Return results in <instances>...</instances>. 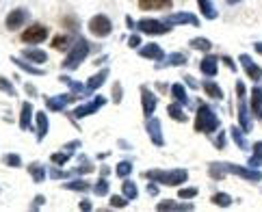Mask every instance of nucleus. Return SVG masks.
I'll return each mask as SVG.
<instances>
[{"mask_svg": "<svg viewBox=\"0 0 262 212\" xmlns=\"http://www.w3.org/2000/svg\"><path fill=\"white\" fill-rule=\"evenodd\" d=\"M89 50H91V45H89L87 39H78L74 45H69V50H67V57H65L63 61V69H76L80 63H83L85 59H87V54H89Z\"/></svg>", "mask_w": 262, "mask_h": 212, "instance_id": "1", "label": "nucleus"}, {"mask_svg": "<svg viewBox=\"0 0 262 212\" xmlns=\"http://www.w3.org/2000/svg\"><path fill=\"white\" fill-rule=\"evenodd\" d=\"M145 178L158 182V184L178 186V184H182V182L186 180V171L184 169H175V171H158V169H154V171H148Z\"/></svg>", "mask_w": 262, "mask_h": 212, "instance_id": "2", "label": "nucleus"}, {"mask_svg": "<svg viewBox=\"0 0 262 212\" xmlns=\"http://www.w3.org/2000/svg\"><path fill=\"white\" fill-rule=\"evenodd\" d=\"M219 126V121H217L215 113L208 108V106H201V108L197 110V119H195V130L197 132H213V130Z\"/></svg>", "mask_w": 262, "mask_h": 212, "instance_id": "3", "label": "nucleus"}, {"mask_svg": "<svg viewBox=\"0 0 262 212\" xmlns=\"http://www.w3.org/2000/svg\"><path fill=\"white\" fill-rule=\"evenodd\" d=\"M89 33L93 35V37H100V39H104V37H109L110 33H113V22L107 18V15H93L91 20H89Z\"/></svg>", "mask_w": 262, "mask_h": 212, "instance_id": "4", "label": "nucleus"}, {"mask_svg": "<svg viewBox=\"0 0 262 212\" xmlns=\"http://www.w3.org/2000/svg\"><path fill=\"white\" fill-rule=\"evenodd\" d=\"M48 39V28L44 26V24H33L31 28H26L22 33V42L24 43H42Z\"/></svg>", "mask_w": 262, "mask_h": 212, "instance_id": "5", "label": "nucleus"}, {"mask_svg": "<svg viewBox=\"0 0 262 212\" xmlns=\"http://www.w3.org/2000/svg\"><path fill=\"white\" fill-rule=\"evenodd\" d=\"M137 28L141 30V33H145V35H163V33H167L169 30V26L165 22H160V20H150V18L139 20Z\"/></svg>", "mask_w": 262, "mask_h": 212, "instance_id": "6", "label": "nucleus"}, {"mask_svg": "<svg viewBox=\"0 0 262 212\" xmlns=\"http://www.w3.org/2000/svg\"><path fill=\"white\" fill-rule=\"evenodd\" d=\"M104 104H107V98H102V95H95V98L91 100V102H87V104H80L78 108L72 113V117L83 119V117H87V115H93L95 110H100Z\"/></svg>", "mask_w": 262, "mask_h": 212, "instance_id": "7", "label": "nucleus"}, {"mask_svg": "<svg viewBox=\"0 0 262 212\" xmlns=\"http://www.w3.org/2000/svg\"><path fill=\"white\" fill-rule=\"evenodd\" d=\"M26 22H28L26 9H13V11H9L7 20H4V26H7L9 30H18V28H22Z\"/></svg>", "mask_w": 262, "mask_h": 212, "instance_id": "8", "label": "nucleus"}, {"mask_svg": "<svg viewBox=\"0 0 262 212\" xmlns=\"http://www.w3.org/2000/svg\"><path fill=\"white\" fill-rule=\"evenodd\" d=\"M76 100H80L78 95L74 93H65V95H54V98H46V106L48 110H54V113H59V110H63L67 104L76 102Z\"/></svg>", "mask_w": 262, "mask_h": 212, "instance_id": "9", "label": "nucleus"}, {"mask_svg": "<svg viewBox=\"0 0 262 212\" xmlns=\"http://www.w3.org/2000/svg\"><path fill=\"white\" fill-rule=\"evenodd\" d=\"M141 102H143V115H145V117H152L154 110H156V104H158V100H156V95L148 87H141Z\"/></svg>", "mask_w": 262, "mask_h": 212, "instance_id": "10", "label": "nucleus"}, {"mask_svg": "<svg viewBox=\"0 0 262 212\" xmlns=\"http://www.w3.org/2000/svg\"><path fill=\"white\" fill-rule=\"evenodd\" d=\"M148 134H150V139H152V143L158 145V148L165 143L163 132H160V121L156 117H148Z\"/></svg>", "mask_w": 262, "mask_h": 212, "instance_id": "11", "label": "nucleus"}, {"mask_svg": "<svg viewBox=\"0 0 262 212\" xmlns=\"http://www.w3.org/2000/svg\"><path fill=\"white\" fill-rule=\"evenodd\" d=\"M174 0H139V9L143 11H163V9H171Z\"/></svg>", "mask_w": 262, "mask_h": 212, "instance_id": "12", "label": "nucleus"}, {"mask_svg": "<svg viewBox=\"0 0 262 212\" xmlns=\"http://www.w3.org/2000/svg\"><path fill=\"white\" fill-rule=\"evenodd\" d=\"M35 121H37V141H44L50 130L48 115L44 113V110H37V113H35Z\"/></svg>", "mask_w": 262, "mask_h": 212, "instance_id": "13", "label": "nucleus"}, {"mask_svg": "<svg viewBox=\"0 0 262 212\" xmlns=\"http://www.w3.org/2000/svg\"><path fill=\"white\" fill-rule=\"evenodd\" d=\"M35 115V108L31 102H24L22 104V110H20V128L22 130H28L31 128V119Z\"/></svg>", "mask_w": 262, "mask_h": 212, "instance_id": "14", "label": "nucleus"}, {"mask_svg": "<svg viewBox=\"0 0 262 212\" xmlns=\"http://www.w3.org/2000/svg\"><path fill=\"white\" fill-rule=\"evenodd\" d=\"M22 57L26 61H31V63H46L48 61V54L44 52V50H39V48H24Z\"/></svg>", "mask_w": 262, "mask_h": 212, "instance_id": "15", "label": "nucleus"}, {"mask_svg": "<svg viewBox=\"0 0 262 212\" xmlns=\"http://www.w3.org/2000/svg\"><path fill=\"white\" fill-rule=\"evenodd\" d=\"M59 80H61L63 85H67L69 89H72V93L74 95H87V93H91V91H89V87L87 85H80V83H74L72 78H69V76H59Z\"/></svg>", "mask_w": 262, "mask_h": 212, "instance_id": "16", "label": "nucleus"}, {"mask_svg": "<svg viewBox=\"0 0 262 212\" xmlns=\"http://www.w3.org/2000/svg\"><path fill=\"white\" fill-rule=\"evenodd\" d=\"M139 54L143 59L160 61V59H163V48H160V45H156V43H148V45H143V48L139 50Z\"/></svg>", "mask_w": 262, "mask_h": 212, "instance_id": "17", "label": "nucleus"}, {"mask_svg": "<svg viewBox=\"0 0 262 212\" xmlns=\"http://www.w3.org/2000/svg\"><path fill=\"white\" fill-rule=\"evenodd\" d=\"M107 78H109V69L104 67V69H100L98 74H93L91 78H89V83H87V87L89 91H95V89H100L104 83H107Z\"/></svg>", "mask_w": 262, "mask_h": 212, "instance_id": "18", "label": "nucleus"}, {"mask_svg": "<svg viewBox=\"0 0 262 212\" xmlns=\"http://www.w3.org/2000/svg\"><path fill=\"white\" fill-rule=\"evenodd\" d=\"M28 173L33 175V180L37 182V184H42V182L46 180V167L39 163H33V165H28Z\"/></svg>", "mask_w": 262, "mask_h": 212, "instance_id": "19", "label": "nucleus"}, {"mask_svg": "<svg viewBox=\"0 0 262 212\" xmlns=\"http://www.w3.org/2000/svg\"><path fill=\"white\" fill-rule=\"evenodd\" d=\"M63 189L67 191H76V193H87L91 186H89L87 180H74V182H67V184H63Z\"/></svg>", "mask_w": 262, "mask_h": 212, "instance_id": "20", "label": "nucleus"}, {"mask_svg": "<svg viewBox=\"0 0 262 212\" xmlns=\"http://www.w3.org/2000/svg\"><path fill=\"white\" fill-rule=\"evenodd\" d=\"M11 61L18 65L20 69H24V72H28V74H33V76H44V69L42 67H35V65L26 63V61H22V59H11Z\"/></svg>", "mask_w": 262, "mask_h": 212, "instance_id": "21", "label": "nucleus"}, {"mask_svg": "<svg viewBox=\"0 0 262 212\" xmlns=\"http://www.w3.org/2000/svg\"><path fill=\"white\" fill-rule=\"evenodd\" d=\"M180 22H191V24H197V20L193 18V15L189 13H180V15H171V18H167V26H174V24H180Z\"/></svg>", "mask_w": 262, "mask_h": 212, "instance_id": "22", "label": "nucleus"}, {"mask_svg": "<svg viewBox=\"0 0 262 212\" xmlns=\"http://www.w3.org/2000/svg\"><path fill=\"white\" fill-rule=\"evenodd\" d=\"M122 193H124V197H128V199H137L139 189H137V184H134V182L124 180V184H122Z\"/></svg>", "mask_w": 262, "mask_h": 212, "instance_id": "23", "label": "nucleus"}, {"mask_svg": "<svg viewBox=\"0 0 262 212\" xmlns=\"http://www.w3.org/2000/svg\"><path fill=\"white\" fill-rule=\"evenodd\" d=\"M201 72L208 74V76H215L217 74V59L215 57H208L201 61Z\"/></svg>", "mask_w": 262, "mask_h": 212, "instance_id": "24", "label": "nucleus"}, {"mask_svg": "<svg viewBox=\"0 0 262 212\" xmlns=\"http://www.w3.org/2000/svg\"><path fill=\"white\" fill-rule=\"evenodd\" d=\"M171 95H174V98L178 100L180 104H186V102H189V98H186V91H184L182 85H174V87H171Z\"/></svg>", "mask_w": 262, "mask_h": 212, "instance_id": "25", "label": "nucleus"}, {"mask_svg": "<svg viewBox=\"0 0 262 212\" xmlns=\"http://www.w3.org/2000/svg\"><path fill=\"white\" fill-rule=\"evenodd\" d=\"M93 193L100 195V197L109 195V182H107V178H100L98 182H95V184H93Z\"/></svg>", "mask_w": 262, "mask_h": 212, "instance_id": "26", "label": "nucleus"}, {"mask_svg": "<svg viewBox=\"0 0 262 212\" xmlns=\"http://www.w3.org/2000/svg\"><path fill=\"white\" fill-rule=\"evenodd\" d=\"M204 91L210 95V98H217V100H219V98H223V93H221V89L217 87L215 83H210V80H206V83H204Z\"/></svg>", "mask_w": 262, "mask_h": 212, "instance_id": "27", "label": "nucleus"}, {"mask_svg": "<svg viewBox=\"0 0 262 212\" xmlns=\"http://www.w3.org/2000/svg\"><path fill=\"white\" fill-rule=\"evenodd\" d=\"M69 156H72V154H69V151H57V154H52V156H50V160H52V165H59V167H63L65 163H67V160H69Z\"/></svg>", "mask_w": 262, "mask_h": 212, "instance_id": "28", "label": "nucleus"}, {"mask_svg": "<svg viewBox=\"0 0 262 212\" xmlns=\"http://www.w3.org/2000/svg\"><path fill=\"white\" fill-rule=\"evenodd\" d=\"M52 48H54V50H65V48H69V37H67V35H57V37L52 39Z\"/></svg>", "mask_w": 262, "mask_h": 212, "instance_id": "29", "label": "nucleus"}, {"mask_svg": "<svg viewBox=\"0 0 262 212\" xmlns=\"http://www.w3.org/2000/svg\"><path fill=\"white\" fill-rule=\"evenodd\" d=\"M130 171H132V165L128 163V160H124V163H119L117 165V169H115V173H117V178H128L130 175Z\"/></svg>", "mask_w": 262, "mask_h": 212, "instance_id": "30", "label": "nucleus"}, {"mask_svg": "<svg viewBox=\"0 0 262 212\" xmlns=\"http://www.w3.org/2000/svg\"><path fill=\"white\" fill-rule=\"evenodd\" d=\"M167 113H169V117L175 119V121H184L186 119V115L182 113V108H180L178 104H171L169 108H167Z\"/></svg>", "mask_w": 262, "mask_h": 212, "instance_id": "31", "label": "nucleus"}, {"mask_svg": "<svg viewBox=\"0 0 262 212\" xmlns=\"http://www.w3.org/2000/svg\"><path fill=\"white\" fill-rule=\"evenodd\" d=\"M197 2H199V7H201V11H204L206 18H210V20L217 18L215 7H213V4H210V0H197Z\"/></svg>", "mask_w": 262, "mask_h": 212, "instance_id": "32", "label": "nucleus"}, {"mask_svg": "<svg viewBox=\"0 0 262 212\" xmlns=\"http://www.w3.org/2000/svg\"><path fill=\"white\" fill-rule=\"evenodd\" d=\"M2 163L7 167H13V169H18V167H22V158H20L18 154H7L2 158Z\"/></svg>", "mask_w": 262, "mask_h": 212, "instance_id": "33", "label": "nucleus"}, {"mask_svg": "<svg viewBox=\"0 0 262 212\" xmlns=\"http://www.w3.org/2000/svg\"><path fill=\"white\" fill-rule=\"evenodd\" d=\"M0 91H2V93H7V95H13V98H16V87H13V85L9 83V80L4 78V76H0Z\"/></svg>", "mask_w": 262, "mask_h": 212, "instance_id": "34", "label": "nucleus"}, {"mask_svg": "<svg viewBox=\"0 0 262 212\" xmlns=\"http://www.w3.org/2000/svg\"><path fill=\"white\" fill-rule=\"evenodd\" d=\"M182 63H186V57L180 52H175V54H169L167 63H163V65H182ZM163 65H158V67H163Z\"/></svg>", "mask_w": 262, "mask_h": 212, "instance_id": "35", "label": "nucleus"}, {"mask_svg": "<svg viewBox=\"0 0 262 212\" xmlns=\"http://www.w3.org/2000/svg\"><path fill=\"white\" fill-rule=\"evenodd\" d=\"M48 175H50L52 180H65V178H69L67 171H61V169H57V167H50V169H48Z\"/></svg>", "mask_w": 262, "mask_h": 212, "instance_id": "36", "label": "nucleus"}, {"mask_svg": "<svg viewBox=\"0 0 262 212\" xmlns=\"http://www.w3.org/2000/svg\"><path fill=\"white\" fill-rule=\"evenodd\" d=\"M126 206H128V197H119V195L110 197V208H126Z\"/></svg>", "mask_w": 262, "mask_h": 212, "instance_id": "37", "label": "nucleus"}, {"mask_svg": "<svg viewBox=\"0 0 262 212\" xmlns=\"http://www.w3.org/2000/svg\"><path fill=\"white\" fill-rule=\"evenodd\" d=\"M191 45H193L195 50H210V42L208 39H201V37L191 39Z\"/></svg>", "mask_w": 262, "mask_h": 212, "instance_id": "38", "label": "nucleus"}, {"mask_svg": "<svg viewBox=\"0 0 262 212\" xmlns=\"http://www.w3.org/2000/svg\"><path fill=\"white\" fill-rule=\"evenodd\" d=\"M76 171H78V173H91V171H93V165L83 156V158H80V167H78Z\"/></svg>", "mask_w": 262, "mask_h": 212, "instance_id": "39", "label": "nucleus"}, {"mask_svg": "<svg viewBox=\"0 0 262 212\" xmlns=\"http://www.w3.org/2000/svg\"><path fill=\"white\" fill-rule=\"evenodd\" d=\"M122 95H124L122 85L115 83V85H113V102H115V104H119V102H122Z\"/></svg>", "mask_w": 262, "mask_h": 212, "instance_id": "40", "label": "nucleus"}, {"mask_svg": "<svg viewBox=\"0 0 262 212\" xmlns=\"http://www.w3.org/2000/svg\"><path fill=\"white\" fill-rule=\"evenodd\" d=\"M213 204H217V206H230V197L228 195H215L213 197Z\"/></svg>", "mask_w": 262, "mask_h": 212, "instance_id": "41", "label": "nucleus"}, {"mask_svg": "<svg viewBox=\"0 0 262 212\" xmlns=\"http://www.w3.org/2000/svg\"><path fill=\"white\" fill-rule=\"evenodd\" d=\"M178 195L182 197V199H191V197H195V195H197V191H195V189H182Z\"/></svg>", "mask_w": 262, "mask_h": 212, "instance_id": "42", "label": "nucleus"}, {"mask_svg": "<svg viewBox=\"0 0 262 212\" xmlns=\"http://www.w3.org/2000/svg\"><path fill=\"white\" fill-rule=\"evenodd\" d=\"M80 145H83V143H80V141L76 139V141H69V143H65V148H63V149H65V151H69V154H72V151L76 149V148H80Z\"/></svg>", "mask_w": 262, "mask_h": 212, "instance_id": "43", "label": "nucleus"}, {"mask_svg": "<svg viewBox=\"0 0 262 212\" xmlns=\"http://www.w3.org/2000/svg\"><path fill=\"white\" fill-rule=\"evenodd\" d=\"M44 204H46V197H44V195H37V197H35V204L31 206V210H37V208H42Z\"/></svg>", "mask_w": 262, "mask_h": 212, "instance_id": "44", "label": "nucleus"}, {"mask_svg": "<svg viewBox=\"0 0 262 212\" xmlns=\"http://www.w3.org/2000/svg\"><path fill=\"white\" fill-rule=\"evenodd\" d=\"M128 45H130V48H137V45H141V37H139V35H132V37L128 39Z\"/></svg>", "mask_w": 262, "mask_h": 212, "instance_id": "45", "label": "nucleus"}, {"mask_svg": "<svg viewBox=\"0 0 262 212\" xmlns=\"http://www.w3.org/2000/svg\"><path fill=\"white\" fill-rule=\"evenodd\" d=\"M78 208H80V210H91V201H89V199H83V201L78 204Z\"/></svg>", "mask_w": 262, "mask_h": 212, "instance_id": "46", "label": "nucleus"}, {"mask_svg": "<svg viewBox=\"0 0 262 212\" xmlns=\"http://www.w3.org/2000/svg\"><path fill=\"white\" fill-rule=\"evenodd\" d=\"M63 22H65V24H69V26H72V30H76V26H78V24H76V20H74V18H65Z\"/></svg>", "mask_w": 262, "mask_h": 212, "instance_id": "47", "label": "nucleus"}, {"mask_svg": "<svg viewBox=\"0 0 262 212\" xmlns=\"http://www.w3.org/2000/svg\"><path fill=\"white\" fill-rule=\"evenodd\" d=\"M148 193H150V195H156V193H158V186L150 184V186H148Z\"/></svg>", "mask_w": 262, "mask_h": 212, "instance_id": "48", "label": "nucleus"}, {"mask_svg": "<svg viewBox=\"0 0 262 212\" xmlns=\"http://www.w3.org/2000/svg\"><path fill=\"white\" fill-rule=\"evenodd\" d=\"M26 91H28V95H37V89H35L33 85H26Z\"/></svg>", "mask_w": 262, "mask_h": 212, "instance_id": "49", "label": "nucleus"}, {"mask_svg": "<svg viewBox=\"0 0 262 212\" xmlns=\"http://www.w3.org/2000/svg\"><path fill=\"white\" fill-rule=\"evenodd\" d=\"M126 24H128L130 28H134V22H132V18H126Z\"/></svg>", "mask_w": 262, "mask_h": 212, "instance_id": "50", "label": "nucleus"}, {"mask_svg": "<svg viewBox=\"0 0 262 212\" xmlns=\"http://www.w3.org/2000/svg\"><path fill=\"white\" fill-rule=\"evenodd\" d=\"M228 2H236V0H228Z\"/></svg>", "mask_w": 262, "mask_h": 212, "instance_id": "51", "label": "nucleus"}]
</instances>
